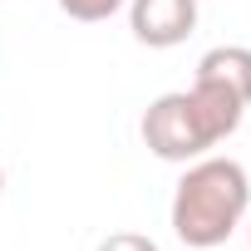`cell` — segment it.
<instances>
[{
  "label": "cell",
  "instance_id": "obj_1",
  "mask_svg": "<svg viewBox=\"0 0 251 251\" xmlns=\"http://www.w3.org/2000/svg\"><path fill=\"white\" fill-rule=\"evenodd\" d=\"M246 103L207 79H192V89L163 94L148 103L143 113V143L153 158L163 163H197L207 158V148H217L222 138H231L241 128Z\"/></svg>",
  "mask_w": 251,
  "mask_h": 251
},
{
  "label": "cell",
  "instance_id": "obj_2",
  "mask_svg": "<svg viewBox=\"0 0 251 251\" xmlns=\"http://www.w3.org/2000/svg\"><path fill=\"white\" fill-rule=\"evenodd\" d=\"M251 207V182L236 158H197L187 163L173 192V231L192 251L222 246Z\"/></svg>",
  "mask_w": 251,
  "mask_h": 251
},
{
  "label": "cell",
  "instance_id": "obj_3",
  "mask_svg": "<svg viewBox=\"0 0 251 251\" xmlns=\"http://www.w3.org/2000/svg\"><path fill=\"white\" fill-rule=\"evenodd\" d=\"M133 40L148 50H173L197 30V0H128Z\"/></svg>",
  "mask_w": 251,
  "mask_h": 251
},
{
  "label": "cell",
  "instance_id": "obj_4",
  "mask_svg": "<svg viewBox=\"0 0 251 251\" xmlns=\"http://www.w3.org/2000/svg\"><path fill=\"white\" fill-rule=\"evenodd\" d=\"M197 79H207V84L236 94V99L251 108V50H246V45H217V50H207V54L197 59Z\"/></svg>",
  "mask_w": 251,
  "mask_h": 251
},
{
  "label": "cell",
  "instance_id": "obj_5",
  "mask_svg": "<svg viewBox=\"0 0 251 251\" xmlns=\"http://www.w3.org/2000/svg\"><path fill=\"white\" fill-rule=\"evenodd\" d=\"M123 5H128V0H59V10L69 20H79V25H99V20L118 15Z\"/></svg>",
  "mask_w": 251,
  "mask_h": 251
},
{
  "label": "cell",
  "instance_id": "obj_6",
  "mask_svg": "<svg viewBox=\"0 0 251 251\" xmlns=\"http://www.w3.org/2000/svg\"><path fill=\"white\" fill-rule=\"evenodd\" d=\"M99 251H163V246L153 236H143V231H113V236L99 241Z\"/></svg>",
  "mask_w": 251,
  "mask_h": 251
},
{
  "label": "cell",
  "instance_id": "obj_7",
  "mask_svg": "<svg viewBox=\"0 0 251 251\" xmlns=\"http://www.w3.org/2000/svg\"><path fill=\"white\" fill-rule=\"evenodd\" d=\"M0 192H5V173H0Z\"/></svg>",
  "mask_w": 251,
  "mask_h": 251
},
{
  "label": "cell",
  "instance_id": "obj_8",
  "mask_svg": "<svg viewBox=\"0 0 251 251\" xmlns=\"http://www.w3.org/2000/svg\"><path fill=\"white\" fill-rule=\"evenodd\" d=\"M246 241H251V226H246Z\"/></svg>",
  "mask_w": 251,
  "mask_h": 251
}]
</instances>
